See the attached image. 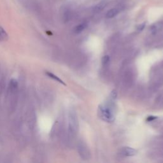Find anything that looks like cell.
I'll return each instance as SVG.
<instances>
[{"label":"cell","mask_w":163,"mask_h":163,"mask_svg":"<svg viewBox=\"0 0 163 163\" xmlns=\"http://www.w3.org/2000/svg\"><path fill=\"white\" fill-rule=\"evenodd\" d=\"M122 152L125 156H127V157L134 156L137 154V151L135 149L129 147H124L123 148H122Z\"/></svg>","instance_id":"obj_4"},{"label":"cell","mask_w":163,"mask_h":163,"mask_svg":"<svg viewBox=\"0 0 163 163\" xmlns=\"http://www.w3.org/2000/svg\"><path fill=\"white\" fill-rule=\"evenodd\" d=\"M110 61V58L109 56L106 55V56H103V58H102V64H103V65L104 66H107L109 65Z\"/></svg>","instance_id":"obj_11"},{"label":"cell","mask_w":163,"mask_h":163,"mask_svg":"<svg viewBox=\"0 0 163 163\" xmlns=\"http://www.w3.org/2000/svg\"><path fill=\"white\" fill-rule=\"evenodd\" d=\"M156 119H157V117H155V116H150V117H148L147 119V122H151V121L154 120H155Z\"/></svg>","instance_id":"obj_14"},{"label":"cell","mask_w":163,"mask_h":163,"mask_svg":"<svg viewBox=\"0 0 163 163\" xmlns=\"http://www.w3.org/2000/svg\"><path fill=\"white\" fill-rule=\"evenodd\" d=\"M78 152L80 157L83 160L87 161L90 158V152L85 142L83 141L78 142Z\"/></svg>","instance_id":"obj_3"},{"label":"cell","mask_w":163,"mask_h":163,"mask_svg":"<svg viewBox=\"0 0 163 163\" xmlns=\"http://www.w3.org/2000/svg\"><path fill=\"white\" fill-rule=\"evenodd\" d=\"M46 75L50 78H52L53 80H54L55 81L61 84H63V85H65L66 86V84L64 82L61 80V78H59L57 76H56V75L53 74L52 73H51V72H48V71H47V72H46Z\"/></svg>","instance_id":"obj_9"},{"label":"cell","mask_w":163,"mask_h":163,"mask_svg":"<svg viewBox=\"0 0 163 163\" xmlns=\"http://www.w3.org/2000/svg\"><path fill=\"white\" fill-rule=\"evenodd\" d=\"M79 124L76 112L72 110L69 114V131L71 134H77L78 131Z\"/></svg>","instance_id":"obj_2"},{"label":"cell","mask_w":163,"mask_h":163,"mask_svg":"<svg viewBox=\"0 0 163 163\" xmlns=\"http://www.w3.org/2000/svg\"><path fill=\"white\" fill-rule=\"evenodd\" d=\"M145 23H143L139 25L138 27V30L139 31H141L145 28Z\"/></svg>","instance_id":"obj_13"},{"label":"cell","mask_w":163,"mask_h":163,"mask_svg":"<svg viewBox=\"0 0 163 163\" xmlns=\"http://www.w3.org/2000/svg\"><path fill=\"white\" fill-rule=\"evenodd\" d=\"M119 10L117 8H112L107 12L106 14V17L108 19H111L115 17L119 14Z\"/></svg>","instance_id":"obj_8"},{"label":"cell","mask_w":163,"mask_h":163,"mask_svg":"<svg viewBox=\"0 0 163 163\" xmlns=\"http://www.w3.org/2000/svg\"><path fill=\"white\" fill-rule=\"evenodd\" d=\"M87 27V23H82L80 24H78L77 26L75 27L74 29V32L77 34L80 33L81 32H82Z\"/></svg>","instance_id":"obj_7"},{"label":"cell","mask_w":163,"mask_h":163,"mask_svg":"<svg viewBox=\"0 0 163 163\" xmlns=\"http://www.w3.org/2000/svg\"><path fill=\"white\" fill-rule=\"evenodd\" d=\"M162 28V23H157L153 24L151 26V27L150 29V31L151 32V33L152 35H155V34L157 33L159 31H160Z\"/></svg>","instance_id":"obj_5"},{"label":"cell","mask_w":163,"mask_h":163,"mask_svg":"<svg viewBox=\"0 0 163 163\" xmlns=\"http://www.w3.org/2000/svg\"><path fill=\"white\" fill-rule=\"evenodd\" d=\"M8 38V35L6 32V31L3 29V27L0 26V42L6 40Z\"/></svg>","instance_id":"obj_10"},{"label":"cell","mask_w":163,"mask_h":163,"mask_svg":"<svg viewBox=\"0 0 163 163\" xmlns=\"http://www.w3.org/2000/svg\"><path fill=\"white\" fill-rule=\"evenodd\" d=\"M17 82L14 80V79H12L11 80V82H10V87H11V89H15V88H17Z\"/></svg>","instance_id":"obj_12"},{"label":"cell","mask_w":163,"mask_h":163,"mask_svg":"<svg viewBox=\"0 0 163 163\" xmlns=\"http://www.w3.org/2000/svg\"><path fill=\"white\" fill-rule=\"evenodd\" d=\"M107 2L106 1H103L100 2L99 3H98L96 6H94V9H93V11L94 12H101V10H103L104 9V8L107 6Z\"/></svg>","instance_id":"obj_6"},{"label":"cell","mask_w":163,"mask_h":163,"mask_svg":"<svg viewBox=\"0 0 163 163\" xmlns=\"http://www.w3.org/2000/svg\"><path fill=\"white\" fill-rule=\"evenodd\" d=\"M98 115L100 119L107 122H112L115 120L113 112L106 106L99 105L98 108Z\"/></svg>","instance_id":"obj_1"}]
</instances>
